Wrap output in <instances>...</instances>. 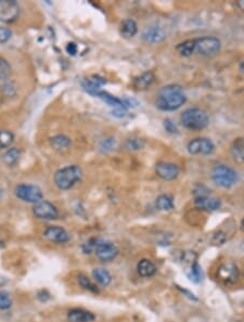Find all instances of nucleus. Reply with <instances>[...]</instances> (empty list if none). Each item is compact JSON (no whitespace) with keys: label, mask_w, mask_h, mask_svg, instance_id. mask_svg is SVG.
Returning <instances> with one entry per match:
<instances>
[{"label":"nucleus","mask_w":244,"mask_h":322,"mask_svg":"<svg viewBox=\"0 0 244 322\" xmlns=\"http://www.w3.org/2000/svg\"><path fill=\"white\" fill-rule=\"evenodd\" d=\"M12 307V299L10 294L0 289V310H8Z\"/></svg>","instance_id":"cd10ccee"},{"label":"nucleus","mask_w":244,"mask_h":322,"mask_svg":"<svg viewBox=\"0 0 244 322\" xmlns=\"http://www.w3.org/2000/svg\"><path fill=\"white\" fill-rule=\"evenodd\" d=\"M231 156L239 163H244V138L235 139L230 147Z\"/></svg>","instance_id":"6ab92c4d"},{"label":"nucleus","mask_w":244,"mask_h":322,"mask_svg":"<svg viewBox=\"0 0 244 322\" xmlns=\"http://www.w3.org/2000/svg\"><path fill=\"white\" fill-rule=\"evenodd\" d=\"M138 26L137 23L131 19H126L121 25V34L126 38H131L137 34Z\"/></svg>","instance_id":"5701e85b"},{"label":"nucleus","mask_w":244,"mask_h":322,"mask_svg":"<svg viewBox=\"0 0 244 322\" xmlns=\"http://www.w3.org/2000/svg\"><path fill=\"white\" fill-rule=\"evenodd\" d=\"M112 113L116 117H124L126 116V114H127V111H126V109L124 108H117V109H114Z\"/></svg>","instance_id":"c9c22d12"},{"label":"nucleus","mask_w":244,"mask_h":322,"mask_svg":"<svg viewBox=\"0 0 244 322\" xmlns=\"http://www.w3.org/2000/svg\"><path fill=\"white\" fill-rule=\"evenodd\" d=\"M44 237L52 243L65 244L71 240L69 233L60 226H49L44 231Z\"/></svg>","instance_id":"9b49d317"},{"label":"nucleus","mask_w":244,"mask_h":322,"mask_svg":"<svg viewBox=\"0 0 244 322\" xmlns=\"http://www.w3.org/2000/svg\"><path fill=\"white\" fill-rule=\"evenodd\" d=\"M180 122L189 131H202L210 124V117L207 113L202 109L190 108L184 111L180 116Z\"/></svg>","instance_id":"f03ea898"},{"label":"nucleus","mask_w":244,"mask_h":322,"mask_svg":"<svg viewBox=\"0 0 244 322\" xmlns=\"http://www.w3.org/2000/svg\"><path fill=\"white\" fill-rule=\"evenodd\" d=\"M2 244H3V243H2V242H0V245H2Z\"/></svg>","instance_id":"ea45409f"},{"label":"nucleus","mask_w":244,"mask_h":322,"mask_svg":"<svg viewBox=\"0 0 244 322\" xmlns=\"http://www.w3.org/2000/svg\"><path fill=\"white\" fill-rule=\"evenodd\" d=\"M93 253L97 259L103 263L114 261L120 249L113 242L104 239H93Z\"/></svg>","instance_id":"20e7f679"},{"label":"nucleus","mask_w":244,"mask_h":322,"mask_svg":"<svg viewBox=\"0 0 244 322\" xmlns=\"http://www.w3.org/2000/svg\"><path fill=\"white\" fill-rule=\"evenodd\" d=\"M12 36L11 29L7 27H0V44L7 43Z\"/></svg>","instance_id":"2f4dec72"},{"label":"nucleus","mask_w":244,"mask_h":322,"mask_svg":"<svg viewBox=\"0 0 244 322\" xmlns=\"http://www.w3.org/2000/svg\"><path fill=\"white\" fill-rule=\"evenodd\" d=\"M115 146V140L112 138L102 140L100 143V150L102 151H111Z\"/></svg>","instance_id":"473e14b6"},{"label":"nucleus","mask_w":244,"mask_h":322,"mask_svg":"<svg viewBox=\"0 0 244 322\" xmlns=\"http://www.w3.org/2000/svg\"><path fill=\"white\" fill-rule=\"evenodd\" d=\"M92 278L100 286L107 287L112 282V276L106 268H94L92 270Z\"/></svg>","instance_id":"f3484780"},{"label":"nucleus","mask_w":244,"mask_h":322,"mask_svg":"<svg viewBox=\"0 0 244 322\" xmlns=\"http://www.w3.org/2000/svg\"><path fill=\"white\" fill-rule=\"evenodd\" d=\"M177 50L184 57H190L195 51V39L186 40V42L179 44L177 46Z\"/></svg>","instance_id":"a878e982"},{"label":"nucleus","mask_w":244,"mask_h":322,"mask_svg":"<svg viewBox=\"0 0 244 322\" xmlns=\"http://www.w3.org/2000/svg\"><path fill=\"white\" fill-rule=\"evenodd\" d=\"M143 38L147 43L159 44L166 38V34L160 26H150L144 30Z\"/></svg>","instance_id":"dca6fc26"},{"label":"nucleus","mask_w":244,"mask_h":322,"mask_svg":"<svg viewBox=\"0 0 244 322\" xmlns=\"http://www.w3.org/2000/svg\"><path fill=\"white\" fill-rule=\"evenodd\" d=\"M71 144H72L71 139L65 135H57L50 138V146L57 151L67 150L71 147Z\"/></svg>","instance_id":"412c9836"},{"label":"nucleus","mask_w":244,"mask_h":322,"mask_svg":"<svg viewBox=\"0 0 244 322\" xmlns=\"http://www.w3.org/2000/svg\"><path fill=\"white\" fill-rule=\"evenodd\" d=\"M155 79L154 74L152 72H146V73L141 74L139 77H137L133 82V86L137 89H147L148 87H150Z\"/></svg>","instance_id":"4be33fe9"},{"label":"nucleus","mask_w":244,"mask_h":322,"mask_svg":"<svg viewBox=\"0 0 244 322\" xmlns=\"http://www.w3.org/2000/svg\"><path fill=\"white\" fill-rule=\"evenodd\" d=\"M217 276L219 280L224 281L225 283H233L237 281L239 277V271H238L237 266L231 263H227V264H223L218 268Z\"/></svg>","instance_id":"ddd939ff"},{"label":"nucleus","mask_w":244,"mask_h":322,"mask_svg":"<svg viewBox=\"0 0 244 322\" xmlns=\"http://www.w3.org/2000/svg\"><path fill=\"white\" fill-rule=\"evenodd\" d=\"M156 207L162 212H168L174 209V199L168 195H162L156 199Z\"/></svg>","instance_id":"b1692460"},{"label":"nucleus","mask_w":244,"mask_h":322,"mask_svg":"<svg viewBox=\"0 0 244 322\" xmlns=\"http://www.w3.org/2000/svg\"><path fill=\"white\" fill-rule=\"evenodd\" d=\"M155 173L164 180H174L178 177L180 170L174 163L160 162L155 165Z\"/></svg>","instance_id":"f8f14e48"},{"label":"nucleus","mask_w":244,"mask_h":322,"mask_svg":"<svg viewBox=\"0 0 244 322\" xmlns=\"http://www.w3.org/2000/svg\"><path fill=\"white\" fill-rule=\"evenodd\" d=\"M82 175L81 167L76 165L63 167L54 174V183L60 190H68L81 180Z\"/></svg>","instance_id":"7ed1b4c3"},{"label":"nucleus","mask_w":244,"mask_h":322,"mask_svg":"<svg viewBox=\"0 0 244 322\" xmlns=\"http://www.w3.org/2000/svg\"><path fill=\"white\" fill-rule=\"evenodd\" d=\"M194 205L199 209H203V211L207 212H214L222 205L220 200L217 198H212L210 196L205 197H196L194 198Z\"/></svg>","instance_id":"4468645a"},{"label":"nucleus","mask_w":244,"mask_h":322,"mask_svg":"<svg viewBox=\"0 0 244 322\" xmlns=\"http://www.w3.org/2000/svg\"><path fill=\"white\" fill-rule=\"evenodd\" d=\"M156 266L150 260H141L137 264V271L141 277L150 278L156 273Z\"/></svg>","instance_id":"a211bd4d"},{"label":"nucleus","mask_w":244,"mask_h":322,"mask_svg":"<svg viewBox=\"0 0 244 322\" xmlns=\"http://www.w3.org/2000/svg\"><path fill=\"white\" fill-rule=\"evenodd\" d=\"M11 74V66L7 60L0 58V80H5Z\"/></svg>","instance_id":"c756f323"},{"label":"nucleus","mask_w":244,"mask_h":322,"mask_svg":"<svg viewBox=\"0 0 244 322\" xmlns=\"http://www.w3.org/2000/svg\"><path fill=\"white\" fill-rule=\"evenodd\" d=\"M20 6L14 0H0V21L12 23L19 18Z\"/></svg>","instance_id":"1a4fd4ad"},{"label":"nucleus","mask_w":244,"mask_h":322,"mask_svg":"<svg viewBox=\"0 0 244 322\" xmlns=\"http://www.w3.org/2000/svg\"><path fill=\"white\" fill-rule=\"evenodd\" d=\"M77 282H78V284L81 285V287L86 289V291H88V292L93 293V294L100 293V289H99L98 285L94 283L88 276H86L85 273H80V275L77 276Z\"/></svg>","instance_id":"aec40b11"},{"label":"nucleus","mask_w":244,"mask_h":322,"mask_svg":"<svg viewBox=\"0 0 244 322\" xmlns=\"http://www.w3.org/2000/svg\"><path fill=\"white\" fill-rule=\"evenodd\" d=\"M239 6L244 10V2H240V3H239Z\"/></svg>","instance_id":"e433bc0d"},{"label":"nucleus","mask_w":244,"mask_h":322,"mask_svg":"<svg viewBox=\"0 0 244 322\" xmlns=\"http://www.w3.org/2000/svg\"><path fill=\"white\" fill-rule=\"evenodd\" d=\"M187 96L184 89L178 85H168L159 91L155 104L161 111H175L186 103Z\"/></svg>","instance_id":"f257e3e1"},{"label":"nucleus","mask_w":244,"mask_h":322,"mask_svg":"<svg viewBox=\"0 0 244 322\" xmlns=\"http://www.w3.org/2000/svg\"><path fill=\"white\" fill-rule=\"evenodd\" d=\"M69 322H93L96 320L94 313L84 308H72L67 312Z\"/></svg>","instance_id":"2eb2a0df"},{"label":"nucleus","mask_w":244,"mask_h":322,"mask_svg":"<svg viewBox=\"0 0 244 322\" xmlns=\"http://www.w3.org/2000/svg\"><path fill=\"white\" fill-rule=\"evenodd\" d=\"M187 149H188V152L193 155H196V154L208 155L214 152L215 146L214 143L207 138H196L188 143Z\"/></svg>","instance_id":"9d476101"},{"label":"nucleus","mask_w":244,"mask_h":322,"mask_svg":"<svg viewBox=\"0 0 244 322\" xmlns=\"http://www.w3.org/2000/svg\"><path fill=\"white\" fill-rule=\"evenodd\" d=\"M186 273H187L188 278L195 283H199L200 281L202 280V269L199 266V264L196 263L195 261L190 263V266H189V268L186 271Z\"/></svg>","instance_id":"393cba45"},{"label":"nucleus","mask_w":244,"mask_h":322,"mask_svg":"<svg viewBox=\"0 0 244 322\" xmlns=\"http://www.w3.org/2000/svg\"><path fill=\"white\" fill-rule=\"evenodd\" d=\"M20 156H21V151L18 150L17 148H11L5 153L3 159L8 166H12L19 162Z\"/></svg>","instance_id":"bb28decb"},{"label":"nucleus","mask_w":244,"mask_h":322,"mask_svg":"<svg viewBox=\"0 0 244 322\" xmlns=\"http://www.w3.org/2000/svg\"><path fill=\"white\" fill-rule=\"evenodd\" d=\"M240 68H241V71H242L243 73H244V62H242V63H241V67H240Z\"/></svg>","instance_id":"4c0bfd02"},{"label":"nucleus","mask_w":244,"mask_h":322,"mask_svg":"<svg viewBox=\"0 0 244 322\" xmlns=\"http://www.w3.org/2000/svg\"><path fill=\"white\" fill-rule=\"evenodd\" d=\"M14 136L12 133L3 131L0 132V149H5L10 147V144L13 142Z\"/></svg>","instance_id":"c85d7f7f"},{"label":"nucleus","mask_w":244,"mask_h":322,"mask_svg":"<svg viewBox=\"0 0 244 322\" xmlns=\"http://www.w3.org/2000/svg\"><path fill=\"white\" fill-rule=\"evenodd\" d=\"M77 45L75 43H68L66 46V52L71 55H75L77 53Z\"/></svg>","instance_id":"f704fd0d"},{"label":"nucleus","mask_w":244,"mask_h":322,"mask_svg":"<svg viewBox=\"0 0 244 322\" xmlns=\"http://www.w3.org/2000/svg\"><path fill=\"white\" fill-rule=\"evenodd\" d=\"M33 214L38 219L42 220H56L59 217L57 206L49 201H42L33 207Z\"/></svg>","instance_id":"0eeeda50"},{"label":"nucleus","mask_w":244,"mask_h":322,"mask_svg":"<svg viewBox=\"0 0 244 322\" xmlns=\"http://www.w3.org/2000/svg\"><path fill=\"white\" fill-rule=\"evenodd\" d=\"M164 128L166 130V132H168L170 134H177L178 133L177 126L175 125V123L172 122L170 118H166L164 120Z\"/></svg>","instance_id":"72a5a7b5"},{"label":"nucleus","mask_w":244,"mask_h":322,"mask_svg":"<svg viewBox=\"0 0 244 322\" xmlns=\"http://www.w3.org/2000/svg\"><path fill=\"white\" fill-rule=\"evenodd\" d=\"M125 146L128 150H140L145 146V142L141 139L133 138V139H128L127 141H126Z\"/></svg>","instance_id":"7c9ffc66"},{"label":"nucleus","mask_w":244,"mask_h":322,"mask_svg":"<svg viewBox=\"0 0 244 322\" xmlns=\"http://www.w3.org/2000/svg\"><path fill=\"white\" fill-rule=\"evenodd\" d=\"M222 43L216 37H202L195 39V51L202 55H212L220 50Z\"/></svg>","instance_id":"6e6552de"},{"label":"nucleus","mask_w":244,"mask_h":322,"mask_svg":"<svg viewBox=\"0 0 244 322\" xmlns=\"http://www.w3.org/2000/svg\"><path fill=\"white\" fill-rule=\"evenodd\" d=\"M14 195L23 202L33 203L34 205L42 202L44 198L42 190L33 184H19L14 189Z\"/></svg>","instance_id":"423d86ee"},{"label":"nucleus","mask_w":244,"mask_h":322,"mask_svg":"<svg viewBox=\"0 0 244 322\" xmlns=\"http://www.w3.org/2000/svg\"><path fill=\"white\" fill-rule=\"evenodd\" d=\"M242 229H243V230H244V219H243V220H242Z\"/></svg>","instance_id":"58836bf2"},{"label":"nucleus","mask_w":244,"mask_h":322,"mask_svg":"<svg viewBox=\"0 0 244 322\" xmlns=\"http://www.w3.org/2000/svg\"><path fill=\"white\" fill-rule=\"evenodd\" d=\"M212 178H213L214 182L218 184L219 187L230 188L237 181L238 175L232 168L226 165H219L214 168L213 174H212Z\"/></svg>","instance_id":"39448f33"}]
</instances>
